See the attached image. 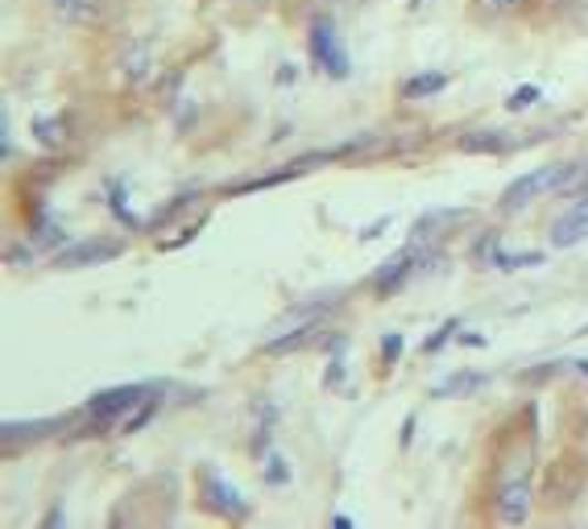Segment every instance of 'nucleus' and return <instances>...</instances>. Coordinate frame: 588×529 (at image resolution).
Here are the masks:
<instances>
[{
    "instance_id": "aec40b11",
    "label": "nucleus",
    "mask_w": 588,
    "mask_h": 529,
    "mask_svg": "<svg viewBox=\"0 0 588 529\" xmlns=\"http://www.w3.org/2000/svg\"><path fill=\"white\" fill-rule=\"evenodd\" d=\"M34 244H42V249H63V244H67V232L42 216V220L34 223Z\"/></svg>"
},
{
    "instance_id": "6ab92c4d",
    "label": "nucleus",
    "mask_w": 588,
    "mask_h": 529,
    "mask_svg": "<svg viewBox=\"0 0 588 529\" xmlns=\"http://www.w3.org/2000/svg\"><path fill=\"white\" fill-rule=\"evenodd\" d=\"M484 385V373H456L448 376V381H439L432 389V397H451V393H472Z\"/></svg>"
},
{
    "instance_id": "cd10ccee",
    "label": "nucleus",
    "mask_w": 588,
    "mask_h": 529,
    "mask_svg": "<svg viewBox=\"0 0 588 529\" xmlns=\"http://www.w3.org/2000/svg\"><path fill=\"white\" fill-rule=\"evenodd\" d=\"M460 340H465V343H472V348H484V335H472V331H465Z\"/></svg>"
},
{
    "instance_id": "a878e982",
    "label": "nucleus",
    "mask_w": 588,
    "mask_h": 529,
    "mask_svg": "<svg viewBox=\"0 0 588 529\" xmlns=\"http://www.w3.org/2000/svg\"><path fill=\"white\" fill-rule=\"evenodd\" d=\"M489 9H502V13H514V9H526L531 0H484Z\"/></svg>"
},
{
    "instance_id": "4be33fe9",
    "label": "nucleus",
    "mask_w": 588,
    "mask_h": 529,
    "mask_svg": "<svg viewBox=\"0 0 588 529\" xmlns=\"http://www.w3.org/2000/svg\"><path fill=\"white\" fill-rule=\"evenodd\" d=\"M265 480H270V484H291V467H286V460H282V455H277V451H270V455H265Z\"/></svg>"
},
{
    "instance_id": "f257e3e1",
    "label": "nucleus",
    "mask_w": 588,
    "mask_h": 529,
    "mask_svg": "<svg viewBox=\"0 0 588 529\" xmlns=\"http://www.w3.org/2000/svg\"><path fill=\"white\" fill-rule=\"evenodd\" d=\"M157 385H112V389H100L87 397V418H91V430H108L121 422V414L138 410L145 401H154Z\"/></svg>"
},
{
    "instance_id": "412c9836",
    "label": "nucleus",
    "mask_w": 588,
    "mask_h": 529,
    "mask_svg": "<svg viewBox=\"0 0 588 529\" xmlns=\"http://www.w3.org/2000/svg\"><path fill=\"white\" fill-rule=\"evenodd\" d=\"M108 211L117 216L121 223H129V228H138V216H129V207H124V187L121 183H108Z\"/></svg>"
},
{
    "instance_id": "9d476101",
    "label": "nucleus",
    "mask_w": 588,
    "mask_h": 529,
    "mask_svg": "<svg viewBox=\"0 0 588 529\" xmlns=\"http://www.w3.org/2000/svg\"><path fill=\"white\" fill-rule=\"evenodd\" d=\"M121 70L129 84H138V87L150 84V79H154V51H150V42H133L121 58Z\"/></svg>"
},
{
    "instance_id": "4468645a",
    "label": "nucleus",
    "mask_w": 588,
    "mask_h": 529,
    "mask_svg": "<svg viewBox=\"0 0 588 529\" xmlns=\"http://www.w3.org/2000/svg\"><path fill=\"white\" fill-rule=\"evenodd\" d=\"M555 195H564V199H585L588 195V157L580 162H564V178H559V190Z\"/></svg>"
},
{
    "instance_id": "2eb2a0df",
    "label": "nucleus",
    "mask_w": 588,
    "mask_h": 529,
    "mask_svg": "<svg viewBox=\"0 0 588 529\" xmlns=\"http://www.w3.org/2000/svg\"><path fill=\"white\" fill-rule=\"evenodd\" d=\"M448 87V75L444 70H427V75H411L406 84H402V100H427L435 91H444Z\"/></svg>"
},
{
    "instance_id": "423d86ee",
    "label": "nucleus",
    "mask_w": 588,
    "mask_h": 529,
    "mask_svg": "<svg viewBox=\"0 0 588 529\" xmlns=\"http://www.w3.org/2000/svg\"><path fill=\"white\" fill-rule=\"evenodd\" d=\"M418 265H423V256H418V240H415V244L399 249L394 256H385L378 269H373V290H378V294L402 290V286H406V282L415 277Z\"/></svg>"
},
{
    "instance_id": "bb28decb",
    "label": "nucleus",
    "mask_w": 588,
    "mask_h": 529,
    "mask_svg": "<svg viewBox=\"0 0 588 529\" xmlns=\"http://www.w3.org/2000/svg\"><path fill=\"white\" fill-rule=\"evenodd\" d=\"M331 526H336V529H348V526H352V517H345V513H336V517H331Z\"/></svg>"
},
{
    "instance_id": "20e7f679",
    "label": "nucleus",
    "mask_w": 588,
    "mask_h": 529,
    "mask_svg": "<svg viewBox=\"0 0 588 529\" xmlns=\"http://www.w3.org/2000/svg\"><path fill=\"white\" fill-rule=\"evenodd\" d=\"M531 505H535V488H531V476H526V463H510V472H502L498 480V513L510 526H522L531 517Z\"/></svg>"
},
{
    "instance_id": "dca6fc26",
    "label": "nucleus",
    "mask_w": 588,
    "mask_h": 529,
    "mask_svg": "<svg viewBox=\"0 0 588 529\" xmlns=\"http://www.w3.org/2000/svg\"><path fill=\"white\" fill-rule=\"evenodd\" d=\"M484 256H489V265L493 269H531V265H543V253H505V249H493V244H484L481 249Z\"/></svg>"
},
{
    "instance_id": "f3484780",
    "label": "nucleus",
    "mask_w": 588,
    "mask_h": 529,
    "mask_svg": "<svg viewBox=\"0 0 588 529\" xmlns=\"http://www.w3.org/2000/svg\"><path fill=\"white\" fill-rule=\"evenodd\" d=\"M460 220H468V211H427V216L415 223V240L423 244V240H432V232L435 236H444V228H448V223H460Z\"/></svg>"
},
{
    "instance_id": "a211bd4d",
    "label": "nucleus",
    "mask_w": 588,
    "mask_h": 529,
    "mask_svg": "<svg viewBox=\"0 0 588 529\" xmlns=\"http://www.w3.org/2000/svg\"><path fill=\"white\" fill-rule=\"evenodd\" d=\"M34 137L46 145V150H58V145H67V120L63 117H34Z\"/></svg>"
},
{
    "instance_id": "5701e85b",
    "label": "nucleus",
    "mask_w": 588,
    "mask_h": 529,
    "mask_svg": "<svg viewBox=\"0 0 588 529\" xmlns=\"http://www.w3.org/2000/svg\"><path fill=\"white\" fill-rule=\"evenodd\" d=\"M402 348H406V340H402L399 331H390V335H385V340H381V364H385V368H390V364H394V360L402 356Z\"/></svg>"
},
{
    "instance_id": "c85d7f7f",
    "label": "nucleus",
    "mask_w": 588,
    "mask_h": 529,
    "mask_svg": "<svg viewBox=\"0 0 588 529\" xmlns=\"http://www.w3.org/2000/svg\"><path fill=\"white\" fill-rule=\"evenodd\" d=\"M585 335H588V327H585Z\"/></svg>"
},
{
    "instance_id": "7ed1b4c3",
    "label": "nucleus",
    "mask_w": 588,
    "mask_h": 529,
    "mask_svg": "<svg viewBox=\"0 0 588 529\" xmlns=\"http://www.w3.org/2000/svg\"><path fill=\"white\" fill-rule=\"evenodd\" d=\"M199 496H204V509H211L225 521H244L249 517V500L237 484H228L216 467H199Z\"/></svg>"
},
{
    "instance_id": "f03ea898",
    "label": "nucleus",
    "mask_w": 588,
    "mask_h": 529,
    "mask_svg": "<svg viewBox=\"0 0 588 529\" xmlns=\"http://www.w3.org/2000/svg\"><path fill=\"white\" fill-rule=\"evenodd\" d=\"M307 51H312V63L328 79H348L352 75V63H348V51L340 42V30L331 18H315L312 30H307Z\"/></svg>"
},
{
    "instance_id": "1a4fd4ad",
    "label": "nucleus",
    "mask_w": 588,
    "mask_h": 529,
    "mask_svg": "<svg viewBox=\"0 0 588 529\" xmlns=\"http://www.w3.org/2000/svg\"><path fill=\"white\" fill-rule=\"evenodd\" d=\"M51 13L63 25H100L108 13V0H51Z\"/></svg>"
},
{
    "instance_id": "b1692460",
    "label": "nucleus",
    "mask_w": 588,
    "mask_h": 529,
    "mask_svg": "<svg viewBox=\"0 0 588 529\" xmlns=\"http://www.w3.org/2000/svg\"><path fill=\"white\" fill-rule=\"evenodd\" d=\"M538 96H543V91H538L535 84H522L519 91L510 96V112H522V108H531V103H538Z\"/></svg>"
},
{
    "instance_id": "f8f14e48",
    "label": "nucleus",
    "mask_w": 588,
    "mask_h": 529,
    "mask_svg": "<svg viewBox=\"0 0 588 529\" xmlns=\"http://www.w3.org/2000/svg\"><path fill=\"white\" fill-rule=\"evenodd\" d=\"M319 331H324V319H319V315H312V319H303V327H294L291 335H282V340L265 343V352H270V356H286V352H298V348H307V343H312Z\"/></svg>"
},
{
    "instance_id": "6e6552de",
    "label": "nucleus",
    "mask_w": 588,
    "mask_h": 529,
    "mask_svg": "<svg viewBox=\"0 0 588 529\" xmlns=\"http://www.w3.org/2000/svg\"><path fill=\"white\" fill-rule=\"evenodd\" d=\"M588 236V195L585 199H571V207L552 223V244L555 249H568V244H580Z\"/></svg>"
},
{
    "instance_id": "9b49d317",
    "label": "nucleus",
    "mask_w": 588,
    "mask_h": 529,
    "mask_svg": "<svg viewBox=\"0 0 588 529\" xmlns=\"http://www.w3.org/2000/svg\"><path fill=\"white\" fill-rule=\"evenodd\" d=\"M67 422L63 418H42V422H4L0 427V439L4 447H18V443H30V439H46L54 430H63Z\"/></svg>"
},
{
    "instance_id": "393cba45",
    "label": "nucleus",
    "mask_w": 588,
    "mask_h": 529,
    "mask_svg": "<svg viewBox=\"0 0 588 529\" xmlns=\"http://www.w3.org/2000/svg\"><path fill=\"white\" fill-rule=\"evenodd\" d=\"M456 331H460V323H456V319H448V323L439 327V331H435L432 340L423 343V352H439V348H444V343L451 340V335H456Z\"/></svg>"
},
{
    "instance_id": "39448f33",
    "label": "nucleus",
    "mask_w": 588,
    "mask_h": 529,
    "mask_svg": "<svg viewBox=\"0 0 588 529\" xmlns=\"http://www.w3.org/2000/svg\"><path fill=\"white\" fill-rule=\"evenodd\" d=\"M559 178H564V162H559V166L531 170V174H519V178L502 190V211H522V207L543 199V195H555V190H559Z\"/></svg>"
},
{
    "instance_id": "ddd939ff",
    "label": "nucleus",
    "mask_w": 588,
    "mask_h": 529,
    "mask_svg": "<svg viewBox=\"0 0 588 529\" xmlns=\"http://www.w3.org/2000/svg\"><path fill=\"white\" fill-rule=\"evenodd\" d=\"M510 133H498V129H481V133H465L460 137V150L465 154H505L510 150Z\"/></svg>"
},
{
    "instance_id": "0eeeda50",
    "label": "nucleus",
    "mask_w": 588,
    "mask_h": 529,
    "mask_svg": "<svg viewBox=\"0 0 588 529\" xmlns=\"http://www.w3.org/2000/svg\"><path fill=\"white\" fill-rule=\"evenodd\" d=\"M117 256H121V240H75L54 253V265L58 269H87V265H105Z\"/></svg>"
}]
</instances>
